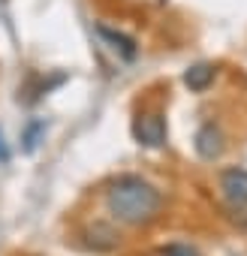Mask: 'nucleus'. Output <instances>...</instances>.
Masks as SVG:
<instances>
[{
	"label": "nucleus",
	"mask_w": 247,
	"mask_h": 256,
	"mask_svg": "<svg viewBox=\"0 0 247 256\" xmlns=\"http://www.w3.org/2000/svg\"><path fill=\"white\" fill-rule=\"evenodd\" d=\"M106 208L124 226H148L163 211V193L139 175H120L106 190Z\"/></svg>",
	"instance_id": "obj_1"
},
{
	"label": "nucleus",
	"mask_w": 247,
	"mask_h": 256,
	"mask_svg": "<svg viewBox=\"0 0 247 256\" xmlns=\"http://www.w3.org/2000/svg\"><path fill=\"white\" fill-rule=\"evenodd\" d=\"M133 139L142 148H163L166 145V118L160 112H142L133 120Z\"/></svg>",
	"instance_id": "obj_2"
},
{
	"label": "nucleus",
	"mask_w": 247,
	"mask_h": 256,
	"mask_svg": "<svg viewBox=\"0 0 247 256\" xmlns=\"http://www.w3.org/2000/svg\"><path fill=\"white\" fill-rule=\"evenodd\" d=\"M193 148H196V154L202 160H217L223 154V148H226V139L220 133V126L217 124H202L196 130V136H193Z\"/></svg>",
	"instance_id": "obj_3"
},
{
	"label": "nucleus",
	"mask_w": 247,
	"mask_h": 256,
	"mask_svg": "<svg viewBox=\"0 0 247 256\" xmlns=\"http://www.w3.org/2000/svg\"><path fill=\"white\" fill-rule=\"evenodd\" d=\"M220 190L232 208H244L247 205V169H223Z\"/></svg>",
	"instance_id": "obj_4"
},
{
	"label": "nucleus",
	"mask_w": 247,
	"mask_h": 256,
	"mask_svg": "<svg viewBox=\"0 0 247 256\" xmlns=\"http://www.w3.org/2000/svg\"><path fill=\"white\" fill-rule=\"evenodd\" d=\"M84 244L94 247L96 253H108V250H114V247L120 244V235H118V229L108 226V223H94V226L84 229Z\"/></svg>",
	"instance_id": "obj_5"
},
{
	"label": "nucleus",
	"mask_w": 247,
	"mask_h": 256,
	"mask_svg": "<svg viewBox=\"0 0 247 256\" xmlns=\"http://www.w3.org/2000/svg\"><path fill=\"white\" fill-rule=\"evenodd\" d=\"M96 34H100V36L108 42V48L118 52L124 60H133V58H136V40H133V36L120 34V30H112V28H106V24H96Z\"/></svg>",
	"instance_id": "obj_6"
},
{
	"label": "nucleus",
	"mask_w": 247,
	"mask_h": 256,
	"mask_svg": "<svg viewBox=\"0 0 247 256\" xmlns=\"http://www.w3.org/2000/svg\"><path fill=\"white\" fill-rule=\"evenodd\" d=\"M214 66L211 64H193L187 72H184V84L190 88V90H196V94H202V90H208L211 88V82H214Z\"/></svg>",
	"instance_id": "obj_7"
},
{
	"label": "nucleus",
	"mask_w": 247,
	"mask_h": 256,
	"mask_svg": "<svg viewBox=\"0 0 247 256\" xmlns=\"http://www.w3.org/2000/svg\"><path fill=\"white\" fill-rule=\"evenodd\" d=\"M160 256H202V253L196 247H190V244H166L160 250Z\"/></svg>",
	"instance_id": "obj_8"
},
{
	"label": "nucleus",
	"mask_w": 247,
	"mask_h": 256,
	"mask_svg": "<svg viewBox=\"0 0 247 256\" xmlns=\"http://www.w3.org/2000/svg\"><path fill=\"white\" fill-rule=\"evenodd\" d=\"M40 130H46V124H30V126H28V133H24V151H34V148H36Z\"/></svg>",
	"instance_id": "obj_9"
}]
</instances>
